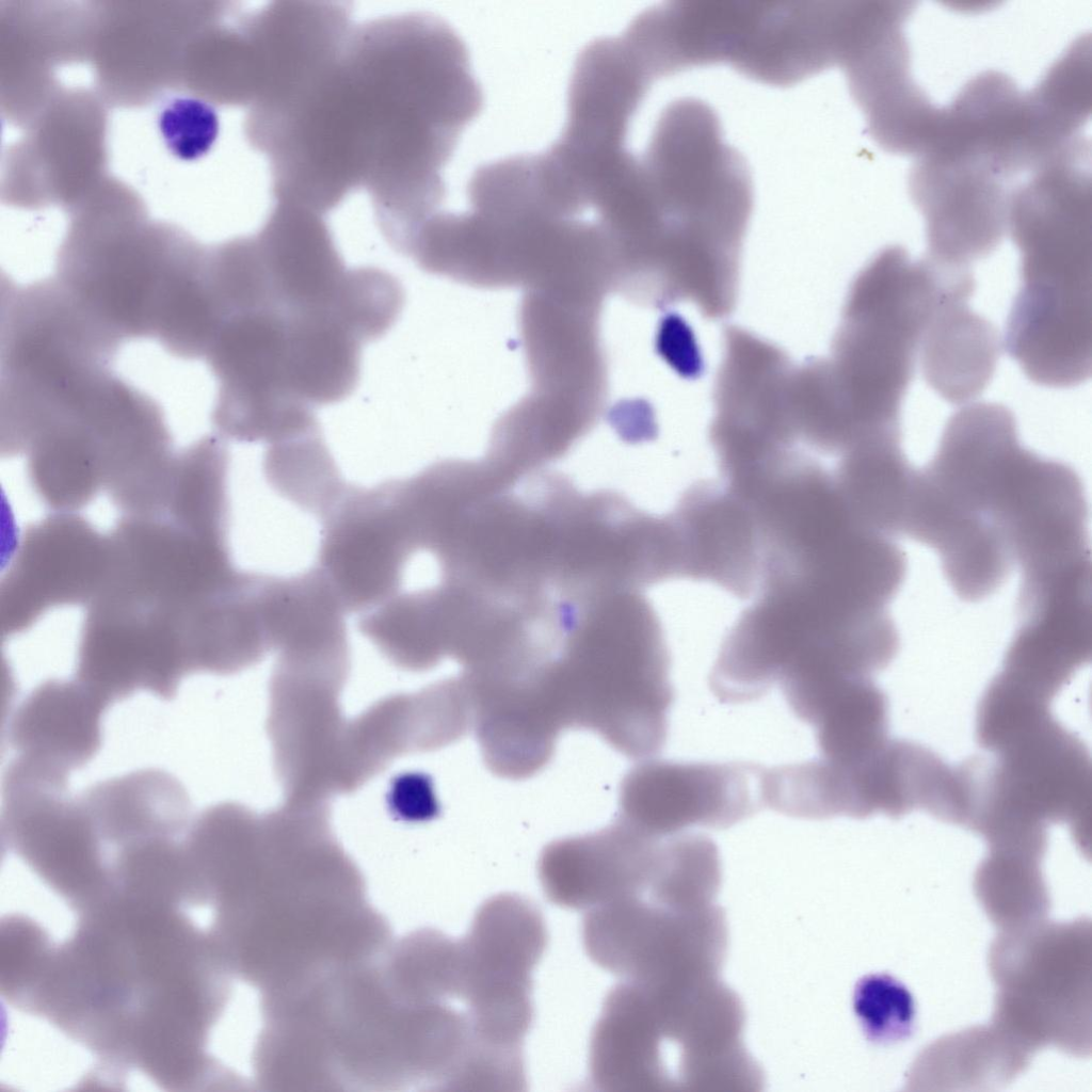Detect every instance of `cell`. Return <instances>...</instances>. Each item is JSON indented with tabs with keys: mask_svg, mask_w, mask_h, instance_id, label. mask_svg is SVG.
<instances>
[{
	"mask_svg": "<svg viewBox=\"0 0 1092 1092\" xmlns=\"http://www.w3.org/2000/svg\"><path fill=\"white\" fill-rule=\"evenodd\" d=\"M482 107L467 47L443 18L368 20L273 121L272 186L322 215L365 189L384 238L402 239L440 210L443 170Z\"/></svg>",
	"mask_w": 1092,
	"mask_h": 1092,
	"instance_id": "cell-1",
	"label": "cell"
},
{
	"mask_svg": "<svg viewBox=\"0 0 1092 1092\" xmlns=\"http://www.w3.org/2000/svg\"><path fill=\"white\" fill-rule=\"evenodd\" d=\"M258 819L234 847L220 887L236 958L260 993L295 984L367 951L387 921L324 828Z\"/></svg>",
	"mask_w": 1092,
	"mask_h": 1092,
	"instance_id": "cell-2",
	"label": "cell"
},
{
	"mask_svg": "<svg viewBox=\"0 0 1092 1092\" xmlns=\"http://www.w3.org/2000/svg\"><path fill=\"white\" fill-rule=\"evenodd\" d=\"M639 160L668 301L709 319L727 316L754 200L744 158L708 103L682 97L662 110Z\"/></svg>",
	"mask_w": 1092,
	"mask_h": 1092,
	"instance_id": "cell-3",
	"label": "cell"
},
{
	"mask_svg": "<svg viewBox=\"0 0 1092 1092\" xmlns=\"http://www.w3.org/2000/svg\"><path fill=\"white\" fill-rule=\"evenodd\" d=\"M1030 451L1007 406L979 402L950 416L933 459L915 469L908 536L937 552L962 600L989 597L1015 565L1008 525Z\"/></svg>",
	"mask_w": 1092,
	"mask_h": 1092,
	"instance_id": "cell-4",
	"label": "cell"
},
{
	"mask_svg": "<svg viewBox=\"0 0 1092 1092\" xmlns=\"http://www.w3.org/2000/svg\"><path fill=\"white\" fill-rule=\"evenodd\" d=\"M1085 188L1043 181L1022 191L1008 229L1021 284L1003 347L1033 383L1074 387L1091 375V206Z\"/></svg>",
	"mask_w": 1092,
	"mask_h": 1092,
	"instance_id": "cell-5",
	"label": "cell"
},
{
	"mask_svg": "<svg viewBox=\"0 0 1092 1092\" xmlns=\"http://www.w3.org/2000/svg\"><path fill=\"white\" fill-rule=\"evenodd\" d=\"M670 663L661 623L642 592L588 599L555 664L565 728L592 730L632 759L656 755L675 698Z\"/></svg>",
	"mask_w": 1092,
	"mask_h": 1092,
	"instance_id": "cell-6",
	"label": "cell"
},
{
	"mask_svg": "<svg viewBox=\"0 0 1092 1092\" xmlns=\"http://www.w3.org/2000/svg\"><path fill=\"white\" fill-rule=\"evenodd\" d=\"M54 278L123 342L156 339L205 245L146 216L118 182H102L70 210Z\"/></svg>",
	"mask_w": 1092,
	"mask_h": 1092,
	"instance_id": "cell-7",
	"label": "cell"
},
{
	"mask_svg": "<svg viewBox=\"0 0 1092 1092\" xmlns=\"http://www.w3.org/2000/svg\"><path fill=\"white\" fill-rule=\"evenodd\" d=\"M898 649L893 620L851 619L792 597L758 594L723 639L708 685L721 703H748L775 685L871 677Z\"/></svg>",
	"mask_w": 1092,
	"mask_h": 1092,
	"instance_id": "cell-8",
	"label": "cell"
},
{
	"mask_svg": "<svg viewBox=\"0 0 1092 1092\" xmlns=\"http://www.w3.org/2000/svg\"><path fill=\"white\" fill-rule=\"evenodd\" d=\"M2 286L0 443L15 449L112 371L122 342L54 277Z\"/></svg>",
	"mask_w": 1092,
	"mask_h": 1092,
	"instance_id": "cell-9",
	"label": "cell"
},
{
	"mask_svg": "<svg viewBox=\"0 0 1092 1092\" xmlns=\"http://www.w3.org/2000/svg\"><path fill=\"white\" fill-rule=\"evenodd\" d=\"M942 293L928 259L900 245L878 251L853 278L828 362L864 408L900 416L919 349Z\"/></svg>",
	"mask_w": 1092,
	"mask_h": 1092,
	"instance_id": "cell-10",
	"label": "cell"
},
{
	"mask_svg": "<svg viewBox=\"0 0 1092 1092\" xmlns=\"http://www.w3.org/2000/svg\"><path fill=\"white\" fill-rule=\"evenodd\" d=\"M987 965L996 986L992 1023L1038 1051L1092 1048V929L1089 917L1041 920L999 931Z\"/></svg>",
	"mask_w": 1092,
	"mask_h": 1092,
	"instance_id": "cell-11",
	"label": "cell"
},
{
	"mask_svg": "<svg viewBox=\"0 0 1092 1092\" xmlns=\"http://www.w3.org/2000/svg\"><path fill=\"white\" fill-rule=\"evenodd\" d=\"M108 563L98 594L176 625L240 573L227 531L203 530L165 513L122 515L107 534Z\"/></svg>",
	"mask_w": 1092,
	"mask_h": 1092,
	"instance_id": "cell-12",
	"label": "cell"
},
{
	"mask_svg": "<svg viewBox=\"0 0 1092 1092\" xmlns=\"http://www.w3.org/2000/svg\"><path fill=\"white\" fill-rule=\"evenodd\" d=\"M978 772L974 830L982 836L1069 824L1082 840L1090 805V756L1053 717L1009 738Z\"/></svg>",
	"mask_w": 1092,
	"mask_h": 1092,
	"instance_id": "cell-13",
	"label": "cell"
},
{
	"mask_svg": "<svg viewBox=\"0 0 1092 1092\" xmlns=\"http://www.w3.org/2000/svg\"><path fill=\"white\" fill-rule=\"evenodd\" d=\"M316 566L346 613L367 612L401 591L417 551L399 479L372 487L348 483L321 519Z\"/></svg>",
	"mask_w": 1092,
	"mask_h": 1092,
	"instance_id": "cell-14",
	"label": "cell"
},
{
	"mask_svg": "<svg viewBox=\"0 0 1092 1092\" xmlns=\"http://www.w3.org/2000/svg\"><path fill=\"white\" fill-rule=\"evenodd\" d=\"M849 17L847 1L724 0L719 62L761 83L796 84L840 65Z\"/></svg>",
	"mask_w": 1092,
	"mask_h": 1092,
	"instance_id": "cell-15",
	"label": "cell"
},
{
	"mask_svg": "<svg viewBox=\"0 0 1092 1092\" xmlns=\"http://www.w3.org/2000/svg\"><path fill=\"white\" fill-rule=\"evenodd\" d=\"M764 771L755 762L643 761L622 782L616 818L658 838L726 829L765 808Z\"/></svg>",
	"mask_w": 1092,
	"mask_h": 1092,
	"instance_id": "cell-16",
	"label": "cell"
},
{
	"mask_svg": "<svg viewBox=\"0 0 1092 1092\" xmlns=\"http://www.w3.org/2000/svg\"><path fill=\"white\" fill-rule=\"evenodd\" d=\"M1009 179L969 152L932 150L918 157L910 195L925 218L927 258L970 268L991 255L1008 231Z\"/></svg>",
	"mask_w": 1092,
	"mask_h": 1092,
	"instance_id": "cell-17",
	"label": "cell"
},
{
	"mask_svg": "<svg viewBox=\"0 0 1092 1092\" xmlns=\"http://www.w3.org/2000/svg\"><path fill=\"white\" fill-rule=\"evenodd\" d=\"M107 563V535L76 512H54L28 527L1 580L3 636L28 630L54 608L87 606Z\"/></svg>",
	"mask_w": 1092,
	"mask_h": 1092,
	"instance_id": "cell-18",
	"label": "cell"
},
{
	"mask_svg": "<svg viewBox=\"0 0 1092 1092\" xmlns=\"http://www.w3.org/2000/svg\"><path fill=\"white\" fill-rule=\"evenodd\" d=\"M914 2L880 1L841 67L869 135L894 154L920 156L932 143L942 109L913 82L903 27Z\"/></svg>",
	"mask_w": 1092,
	"mask_h": 1092,
	"instance_id": "cell-19",
	"label": "cell"
},
{
	"mask_svg": "<svg viewBox=\"0 0 1092 1092\" xmlns=\"http://www.w3.org/2000/svg\"><path fill=\"white\" fill-rule=\"evenodd\" d=\"M9 156V198L17 205L58 203L69 211L100 183L106 117L90 93H57L29 123Z\"/></svg>",
	"mask_w": 1092,
	"mask_h": 1092,
	"instance_id": "cell-20",
	"label": "cell"
},
{
	"mask_svg": "<svg viewBox=\"0 0 1092 1092\" xmlns=\"http://www.w3.org/2000/svg\"><path fill=\"white\" fill-rule=\"evenodd\" d=\"M225 7L133 6L92 10L90 53L101 87L121 102H141L181 78L188 45Z\"/></svg>",
	"mask_w": 1092,
	"mask_h": 1092,
	"instance_id": "cell-21",
	"label": "cell"
},
{
	"mask_svg": "<svg viewBox=\"0 0 1092 1092\" xmlns=\"http://www.w3.org/2000/svg\"><path fill=\"white\" fill-rule=\"evenodd\" d=\"M675 533L679 578L709 581L728 593L754 596L761 535L750 503L723 482L689 486L668 513Z\"/></svg>",
	"mask_w": 1092,
	"mask_h": 1092,
	"instance_id": "cell-22",
	"label": "cell"
},
{
	"mask_svg": "<svg viewBox=\"0 0 1092 1092\" xmlns=\"http://www.w3.org/2000/svg\"><path fill=\"white\" fill-rule=\"evenodd\" d=\"M662 838L616 818L597 832L555 840L539 860L544 894L558 906L585 911L643 894L655 876Z\"/></svg>",
	"mask_w": 1092,
	"mask_h": 1092,
	"instance_id": "cell-23",
	"label": "cell"
},
{
	"mask_svg": "<svg viewBox=\"0 0 1092 1092\" xmlns=\"http://www.w3.org/2000/svg\"><path fill=\"white\" fill-rule=\"evenodd\" d=\"M110 706L75 677L33 688L11 712L5 739L11 761L68 777L102 745V719Z\"/></svg>",
	"mask_w": 1092,
	"mask_h": 1092,
	"instance_id": "cell-24",
	"label": "cell"
},
{
	"mask_svg": "<svg viewBox=\"0 0 1092 1092\" xmlns=\"http://www.w3.org/2000/svg\"><path fill=\"white\" fill-rule=\"evenodd\" d=\"M975 288L970 273L948 280L919 349L925 381L951 404L966 403L986 388L1000 354L997 330L968 305Z\"/></svg>",
	"mask_w": 1092,
	"mask_h": 1092,
	"instance_id": "cell-25",
	"label": "cell"
},
{
	"mask_svg": "<svg viewBox=\"0 0 1092 1092\" xmlns=\"http://www.w3.org/2000/svg\"><path fill=\"white\" fill-rule=\"evenodd\" d=\"M546 942L544 918L534 903L512 893L489 897L460 940L466 984L489 994L531 992V974Z\"/></svg>",
	"mask_w": 1092,
	"mask_h": 1092,
	"instance_id": "cell-26",
	"label": "cell"
},
{
	"mask_svg": "<svg viewBox=\"0 0 1092 1092\" xmlns=\"http://www.w3.org/2000/svg\"><path fill=\"white\" fill-rule=\"evenodd\" d=\"M670 904L642 894L585 912L582 942L589 958L624 981L660 984L674 980L677 928Z\"/></svg>",
	"mask_w": 1092,
	"mask_h": 1092,
	"instance_id": "cell-27",
	"label": "cell"
},
{
	"mask_svg": "<svg viewBox=\"0 0 1092 1092\" xmlns=\"http://www.w3.org/2000/svg\"><path fill=\"white\" fill-rule=\"evenodd\" d=\"M607 994L590 1040V1079L599 1091H640L664 1082V1030L651 995L623 981Z\"/></svg>",
	"mask_w": 1092,
	"mask_h": 1092,
	"instance_id": "cell-28",
	"label": "cell"
},
{
	"mask_svg": "<svg viewBox=\"0 0 1092 1092\" xmlns=\"http://www.w3.org/2000/svg\"><path fill=\"white\" fill-rule=\"evenodd\" d=\"M1034 1053L992 1022L926 1046L906 1074L905 1090L994 1091L1030 1065Z\"/></svg>",
	"mask_w": 1092,
	"mask_h": 1092,
	"instance_id": "cell-29",
	"label": "cell"
},
{
	"mask_svg": "<svg viewBox=\"0 0 1092 1092\" xmlns=\"http://www.w3.org/2000/svg\"><path fill=\"white\" fill-rule=\"evenodd\" d=\"M263 473L271 487L321 519L344 493V481L320 427L267 445Z\"/></svg>",
	"mask_w": 1092,
	"mask_h": 1092,
	"instance_id": "cell-30",
	"label": "cell"
},
{
	"mask_svg": "<svg viewBox=\"0 0 1092 1092\" xmlns=\"http://www.w3.org/2000/svg\"><path fill=\"white\" fill-rule=\"evenodd\" d=\"M1041 864L1025 855L987 851L978 865L975 895L999 931L1045 919L1051 901Z\"/></svg>",
	"mask_w": 1092,
	"mask_h": 1092,
	"instance_id": "cell-31",
	"label": "cell"
},
{
	"mask_svg": "<svg viewBox=\"0 0 1092 1092\" xmlns=\"http://www.w3.org/2000/svg\"><path fill=\"white\" fill-rule=\"evenodd\" d=\"M853 1008L866 1038L872 1043L896 1044L914 1033V997L901 981L889 975L863 977L855 985Z\"/></svg>",
	"mask_w": 1092,
	"mask_h": 1092,
	"instance_id": "cell-32",
	"label": "cell"
},
{
	"mask_svg": "<svg viewBox=\"0 0 1092 1092\" xmlns=\"http://www.w3.org/2000/svg\"><path fill=\"white\" fill-rule=\"evenodd\" d=\"M158 129L168 151L184 161L207 154L220 132V121L212 103L195 94L165 100L158 112Z\"/></svg>",
	"mask_w": 1092,
	"mask_h": 1092,
	"instance_id": "cell-33",
	"label": "cell"
}]
</instances>
